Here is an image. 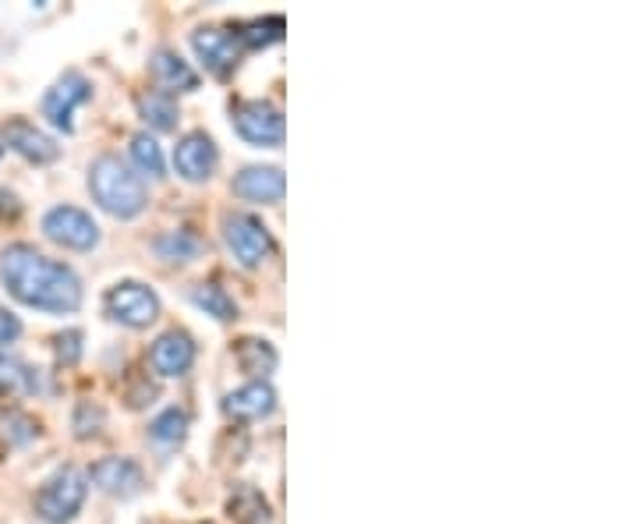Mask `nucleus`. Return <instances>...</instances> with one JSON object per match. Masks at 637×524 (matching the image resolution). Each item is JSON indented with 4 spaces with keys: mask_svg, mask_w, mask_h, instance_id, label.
<instances>
[{
    "mask_svg": "<svg viewBox=\"0 0 637 524\" xmlns=\"http://www.w3.org/2000/svg\"><path fill=\"white\" fill-rule=\"evenodd\" d=\"M93 99V86H89V78L86 75H78V72H64L54 86L46 89L43 96V117L50 125H54L57 131L64 135H72L75 131V110L82 104H89Z\"/></svg>",
    "mask_w": 637,
    "mask_h": 524,
    "instance_id": "0eeeda50",
    "label": "nucleus"
},
{
    "mask_svg": "<svg viewBox=\"0 0 637 524\" xmlns=\"http://www.w3.org/2000/svg\"><path fill=\"white\" fill-rule=\"evenodd\" d=\"M234 128L251 146H283V114L266 99H245V104L234 107Z\"/></svg>",
    "mask_w": 637,
    "mask_h": 524,
    "instance_id": "6e6552de",
    "label": "nucleus"
},
{
    "mask_svg": "<svg viewBox=\"0 0 637 524\" xmlns=\"http://www.w3.org/2000/svg\"><path fill=\"white\" fill-rule=\"evenodd\" d=\"M86 496H89L86 471H78V468L68 464V468L54 471V475L43 482V489L36 493V514L46 524H68L82 511Z\"/></svg>",
    "mask_w": 637,
    "mask_h": 524,
    "instance_id": "7ed1b4c3",
    "label": "nucleus"
},
{
    "mask_svg": "<svg viewBox=\"0 0 637 524\" xmlns=\"http://www.w3.org/2000/svg\"><path fill=\"white\" fill-rule=\"evenodd\" d=\"M82 330H64V333H57L54 336V354H57V365H64V368H72V365H78V359H82Z\"/></svg>",
    "mask_w": 637,
    "mask_h": 524,
    "instance_id": "cd10ccee",
    "label": "nucleus"
},
{
    "mask_svg": "<svg viewBox=\"0 0 637 524\" xmlns=\"http://www.w3.org/2000/svg\"><path fill=\"white\" fill-rule=\"evenodd\" d=\"M153 78L160 82V86L166 93H192L198 89V75L192 72V64L184 61L181 54H174V50H156L153 54Z\"/></svg>",
    "mask_w": 637,
    "mask_h": 524,
    "instance_id": "dca6fc26",
    "label": "nucleus"
},
{
    "mask_svg": "<svg viewBox=\"0 0 637 524\" xmlns=\"http://www.w3.org/2000/svg\"><path fill=\"white\" fill-rule=\"evenodd\" d=\"M104 309L114 323L131 327V330H145L149 323H156L160 319V295L139 280H121L104 295Z\"/></svg>",
    "mask_w": 637,
    "mask_h": 524,
    "instance_id": "20e7f679",
    "label": "nucleus"
},
{
    "mask_svg": "<svg viewBox=\"0 0 637 524\" xmlns=\"http://www.w3.org/2000/svg\"><path fill=\"white\" fill-rule=\"evenodd\" d=\"M75 436L78 439H93V436H99V429H104V408L99 404H93V400H82L78 408H75Z\"/></svg>",
    "mask_w": 637,
    "mask_h": 524,
    "instance_id": "bb28decb",
    "label": "nucleus"
},
{
    "mask_svg": "<svg viewBox=\"0 0 637 524\" xmlns=\"http://www.w3.org/2000/svg\"><path fill=\"white\" fill-rule=\"evenodd\" d=\"M139 114H142V121L149 128H156V131H171L177 125V104H174V96L171 93H142L139 96Z\"/></svg>",
    "mask_w": 637,
    "mask_h": 524,
    "instance_id": "5701e85b",
    "label": "nucleus"
},
{
    "mask_svg": "<svg viewBox=\"0 0 637 524\" xmlns=\"http://www.w3.org/2000/svg\"><path fill=\"white\" fill-rule=\"evenodd\" d=\"M22 216V202L14 192L0 189V220H19Z\"/></svg>",
    "mask_w": 637,
    "mask_h": 524,
    "instance_id": "c756f323",
    "label": "nucleus"
},
{
    "mask_svg": "<svg viewBox=\"0 0 637 524\" xmlns=\"http://www.w3.org/2000/svg\"><path fill=\"white\" fill-rule=\"evenodd\" d=\"M86 479H93L99 493H107L114 500H131V496H139L142 489H145L142 468L131 458H104V461H96Z\"/></svg>",
    "mask_w": 637,
    "mask_h": 524,
    "instance_id": "9b49d317",
    "label": "nucleus"
},
{
    "mask_svg": "<svg viewBox=\"0 0 637 524\" xmlns=\"http://www.w3.org/2000/svg\"><path fill=\"white\" fill-rule=\"evenodd\" d=\"M153 252L163 263H192L198 252H203V238L188 227H177V231H163L160 238L153 242Z\"/></svg>",
    "mask_w": 637,
    "mask_h": 524,
    "instance_id": "412c9836",
    "label": "nucleus"
},
{
    "mask_svg": "<svg viewBox=\"0 0 637 524\" xmlns=\"http://www.w3.org/2000/svg\"><path fill=\"white\" fill-rule=\"evenodd\" d=\"M184 432H188V415H184L181 408H166L163 415L153 418V426H149V436H153L156 443H166V447L181 443Z\"/></svg>",
    "mask_w": 637,
    "mask_h": 524,
    "instance_id": "393cba45",
    "label": "nucleus"
},
{
    "mask_svg": "<svg viewBox=\"0 0 637 524\" xmlns=\"http://www.w3.org/2000/svg\"><path fill=\"white\" fill-rule=\"evenodd\" d=\"M192 301L198 309H203L206 316H216L220 323H230V319H238V301H234L227 295V287H220L216 280L209 284H195L192 287Z\"/></svg>",
    "mask_w": 637,
    "mask_h": 524,
    "instance_id": "4be33fe9",
    "label": "nucleus"
},
{
    "mask_svg": "<svg viewBox=\"0 0 637 524\" xmlns=\"http://www.w3.org/2000/svg\"><path fill=\"white\" fill-rule=\"evenodd\" d=\"M19 333H22L19 316L0 306V344H14V341H19Z\"/></svg>",
    "mask_w": 637,
    "mask_h": 524,
    "instance_id": "c85d7f7f",
    "label": "nucleus"
},
{
    "mask_svg": "<svg viewBox=\"0 0 637 524\" xmlns=\"http://www.w3.org/2000/svg\"><path fill=\"white\" fill-rule=\"evenodd\" d=\"M227 514L234 524H270L273 511H270V500H266L256 485H238L227 500Z\"/></svg>",
    "mask_w": 637,
    "mask_h": 524,
    "instance_id": "a211bd4d",
    "label": "nucleus"
},
{
    "mask_svg": "<svg viewBox=\"0 0 637 524\" xmlns=\"http://www.w3.org/2000/svg\"><path fill=\"white\" fill-rule=\"evenodd\" d=\"M40 436V421L22 408H0V439L8 447H25Z\"/></svg>",
    "mask_w": 637,
    "mask_h": 524,
    "instance_id": "b1692460",
    "label": "nucleus"
},
{
    "mask_svg": "<svg viewBox=\"0 0 637 524\" xmlns=\"http://www.w3.org/2000/svg\"><path fill=\"white\" fill-rule=\"evenodd\" d=\"M0 280L29 309L64 316L82 306V280L75 269L32 245H8L0 252Z\"/></svg>",
    "mask_w": 637,
    "mask_h": 524,
    "instance_id": "f257e3e1",
    "label": "nucleus"
},
{
    "mask_svg": "<svg viewBox=\"0 0 637 524\" xmlns=\"http://www.w3.org/2000/svg\"><path fill=\"white\" fill-rule=\"evenodd\" d=\"M43 234L54 245L72 248V252H89V248L99 245L96 220L86 210H78V206H54V210H46Z\"/></svg>",
    "mask_w": 637,
    "mask_h": 524,
    "instance_id": "423d86ee",
    "label": "nucleus"
},
{
    "mask_svg": "<svg viewBox=\"0 0 637 524\" xmlns=\"http://www.w3.org/2000/svg\"><path fill=\"white\" fill-rule=\"evenodd\" d=\"M131 160H136V167L145 174V178H163V153L153 135H136L131 139Z\"/></svg>",
    "mask_w": 637,
    "mask_h": 524,
    "instance_id": "a878e982",
    "label": "nucleus"
},
{
    "mask_svg": "<svg viewBox=\"0 0 637 524\" xmlns=\"http://www.w3.org/2000/svg\"><path fill=\"white\" fill-rule=\"evenodd\" d=\"M234 195L245 202H262V206H277L283 199V171L280 167H245V171L234 178Z\"/></svg>",
    "mask_w": 637,
    "mask_h": 524,
    "instance_id": "4468645a",
    "label": "nucleus"
},
{
    "mask_svg": "<svg viewBox=\"0 0 637 524\" xmlns=\"http://www.w3.org/2000/svg\"><path fill=\"white\" fill-rule=\"evenodd\" d=\"M40 391V376L36 368L25 365L14 354H0V397L14 400V397H29Z\"/></svg>",
    "mask_w": 637,
    "mask_h": 524,
    "instance_id": "6ab92c4d",
    "label": "nucleus"
},
{
    "mask_svg": "<svg viewBox=\"0 0 637 524\" xmlns=\"http://www.w3.org/2000/svg\"><path fill=\"white\" fill-rule=\"evenodd\" d=\"M273 408H277V391H273L270 383H262V379L248 383V386H241V391H234V394L224 397V411L230 418H238V421L266 418Z\"/></svg>",
    "mask_w": 637,
    "mask_h": 524,
    "instance_id": "2eb2a0df",
    "label": "nucleus"
},
{
    "mask_svg": "<svg viewBox=\"0 0 637 524\" xmlns=\"http://www.w3.org/2000/svg\"><path fill=\"white\" fill-rule=\"evenodd\" d=\"M89 192L96 199V206L107 210L117 220L139 216L145 210V202H149L142 178L117 157H99L89 167Z\"/></svg>",
    "mask_w": 637,
    "mask_h": 524,
    "instance_id": "f03ea898",
    "label": "nucleus"
},
{
    "mask_svg": "<svg viewBox=\"0 0 637 524\" xmlns=\"http://www.w3.org/2000/svg\"><path fill=\"white\" fill-rule=\"evenodd\" d=\"M234 362L241 365L245 376L266 383V376L277 368V347L270 341H262V336H241V341L234 344Z\"/></svg>",
    "mask_w": 637,
    "mask_h": 524,
    "instance_id": "f3484780",
    "label": "nucleus"
},
{
    "mask_svg": "<svg viewBox=\"0 0 637 524\" xmlns=\"http://www.w3.org/2000/svg\"><path fill=\"white\" fill-rule=\"evenodd\" d=\"M0 146H8L11 153H19L22 160L36 163V167H46L61 157V146L50 139L46 131H40L36 125L22 121V117H14V121L4 125V131H0Z\"/></svg>",
    "mask_w": 637,
    "mask_h": 524,
    "instance_id": "9d476101",
    "label": "nucleus"
},
{
    "mask_svg": "<svg viewBox=\"0 0 637 524\" xmlns=\"http://www.w3.org/2000/svg\"><path fill=\"white\" fill-rule=\"evenodd\" d=\"M216 163H220V153H216V142L209 139L206 131H188L184 139L174 146V167L184 181H209Z\"/></svg>",
    "mask_w": 637,
    "mask_h": 524,
    "instance_id": "f8f14e48",
    "label": "nucleus"
},
{
    "mask_svg": "<svg viewBox=\"0 0 637 524\" xmlns=\"http://www.w3.org/2000/svg\"><path fill=\"white\" fill-rule=\"evenodd\" d=\"M149 365L166 379L184 376V372L195 365V341L184 330H171V333L156 336L153 351H149Z\"/></svg>",
    "mask_w": 637,
    "mask_h": 524,
    "instance_id": "ddd939ff",
    "label": "nucleus"
},
{
    "mask_svg": "<svg viewBox=\"0 0 637 524\" xmlns=\"http://www.w3.org/2000/svg\"><path fill=\"white\" fill-rule=\"evenodd\" d=\"M0 153H4V146H0Z\"/></svg>",
    "mask_w": 637,
    "mask_h": 524,
    "instance_id": "7c9ffc66",
    "label": "nucleus"
},
{
    "mask_svg": "<svg viewBox=\"0 0 637 524\" xmlns=\"http://www.w3.org/2000/svg\"><path fill=\"white\" fill-rule=\"evenodd\" d=\"M224 242L230 248V256L238 259L245 269L262 266L273 252L270 227H266L262 220L251 216V213H227L224 216Z\"/></svg>",
    "mask_w": 637,
    "mask_h": 524,
    "instance_id": "39448f33",
    "label": "nucleus"
},
{
    "mask_svg": "<svg viewBox=\"0 0 637 524\" xmlns=\"http://www.w3.org/2000/svg\"><path fill=\"white\" fill-rule=\"evenodd\" d=\"M192 50L198 54V61L206 64V72H213L216 78H227L241 61V46L230 36V29H216V25L192 32Z\"/></svg>",
    "mask_w": 637,
    "mask_h": 524,
    "instance_id": "1a4fd4ad",
    "label": "nucleus"
},
{
    "mask_svg": "<svg viewBox=\"0 0 637 524\" xmlns=\"http://www.w3.org/2000/svg\"><path fill=\"white\" fill-rule=\"evenodd\" d=\"M283 19L280 14H270V19H251V22H238L230 25V36L238 40L241 50H262L270 43H280L283 40Z\"/></svg>",
    "mask_w": 637,
    "mask_h": 524,
    "instance_id": "aec40b11",
    "label": "nucleus"
}]
</instances>
